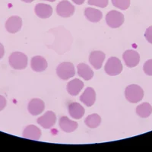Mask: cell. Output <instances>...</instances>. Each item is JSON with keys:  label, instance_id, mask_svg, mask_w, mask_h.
<instances>
[{"label": "cell", "instance_id": "6da1fadb", "mask_svg": "<svg viewBox=\"0 0 152 152\" xmlns=\"http://www.w3.org/2000/svg\"><path fill=\"white\" fill-rule=\"evenodd\" d=\"M50 33L54 37L52 43L47 46L48 48L53 49L58 54H63L71 49L73 38L71 33L63 27H59L51 29Z\"/></svg>", "mask_w": 152, "mask_h": 152}, {"label": "cell", "instance_id": "7a4b0ae2", "mask_svg": "<svg viewBox=\"0 0 152 152\" xmlns=\"http://www.w3.org/2000/svg\"><path fill=\"white\" fill-rule=\"evenodd\" d=\"M125 97L130 103L136 104L143 99L144 91L137 85H129L125 91Z\"/></svg>", "mask_w": 152, "mask_h": 152}, {"label": "cell", "instance_id": "3957f363", "mask_svg": "<svg viewBox=\"0 0 152 152\" xmlns=\"http://www.w3.org/2000/svg\"><path fill=\"white\" fill-rule=\"evenodd\" d=\"M9 65L15 69H24L28 66V56L21 52L12 53L9 59Z\"/></svg>", "mask_w": 152, "mask_h": 152}, {"label": "cell", "instance_id": "277c9868", "mask_svg": "<svg viewBox=\"0 0 152 152\" xmlns=\"http://www.w3.org/2000/svg\"><path fill=\"white\" fill-rule=\"evenodd\" d=\"M56 74L62 80H68L75 75V66L72 62H64L56 68Z\"/></svg>", "mask_w": 152, "mask_h": 152}, {"label": "cell", "instance_id": "5b68a950", "mask_svg": "<svg viewBox=\"0 0 152 152\" xmlns=\"http://www.w3.org/2000/svg\"><path fill=\"white\" fill-rule=\"evenodd\" d=\"M104 70L107 75L111 76L120 74L123 70V65H122L121 61L116 57H110L106 63Z\"/></svg>", "mask_w": 152, "mask_h": 152}, {"label": "cell", "instance_id": "8992f818", "mask_svg": "<svg viewBox=\"0 0 152 152\" xmlns=\"http://www.w3.org/2000/svg\"><path fill=\"white\" fill-rule=\"evenodd\" d=\"M106 22L112 28H118L124 22V15L117 11H110L106 15Z\"/></svg>", "mask_w": 152, "mask_h": 152}, {"label": "cell", "instance_id": "52a82bcc", "mask_svg": "<svg viewBox=\"0 0 152 152\" xmlns=\"http://www.w3.org/2000/svg\"><path fill=\"white\" fill-rule=\"evenodd\" d=\"M75 7L67 0L61 1L56 6V13L62 18H69L73 15Z\"/></svg>", "mask_w": 152, "mask_h": 152}, {"label": "cell", "instance_id": "ba28073f", "mask_svg": "<svg viewBox=\"0 0 152 152\" xmlns=\"http://www.w3.org/2000/svg\"><path fill=\"white\" fill-rule=\"evenodd\" d=\"M125 64L129 68H133L138 66L140 61V56L136 51L132 50H126L123 55Z\"/></svg>", "mask_w": 152, "mask_h": 152}, {"label": "cell", "instance_id": "9c48e42d", "mask_svg": "<svg viewBox=\"0 0 152 152\" xmlns=\"http://www.w3.org/2000/svg\"><path fill=\"white\" fill-rule=\"evenodd\" d=\"M56 122V116L53 111H47L43 116L37 119V123L44 129H50Z\"/></svg>", "mask_w": 152, "mask_h": 152}, {"label": "cell", "instance_id": "30bf717a", "mask_svg": "<svg viewBox=\"0 0 152 152\" xmlns=\"http://www.w3.org/2000/svg\"><path fill=\"white\" fill-rule=\"evenodd\" d=\"M22 19L18 16H12L5 23V28L8 32L11 34H15L21 29Z\"/></svg>", "mask_w": 152, "mask_h": 152}, {"label": "cell", "instance_id": "8fae6325", "mask_svg": "<svg viewBox=\"0 0 152 152\" xmlns=\"http://www.w3.org/2000/svg\"><path fill=\"white\" fill-rule=\"evenodd\" d=\"M28 111L33 116H37L42 113L45 109V104L39 98L32 99L28 104Z\"/></svg>", "mask_w": 152, "mask_h": 152}, {"label": "cell", "instance_id": "7c38bea8", "mask_svg": "<svg viewBox=\"0 0 152 152\" xmlns=\"http://www.w3.org/2000/svg\"><path fill=\"white\" fill-rule=\"evenodd\" d=\"M105 56V53L101 51H93L89 56V62L94 69H100L102 67Z\"/></svg>", "mask_w": 152, "mask_h": 152}, {"label": "cell", "instance_id": "4fadbf2b", "mask_svg": "<svg viewBox=\"0 0 152 152\" xmlns=\"http://www.w3.org/2000/svg\"><path fill=\"white\" fill-rule=\"evenodd\" d=\"M47 62L43 57L40 56H34L31 61V69L37 72H42L45 71L47 68Z\"/></svg>", "mask_w": 152, "mask_h": 152}, {"label": "cell", "instance_id": "5bb4252c", "mask_svg": "<svg viewBox=\"0 0 152 152\" xmlns=\"http://www.w3.org/2000/svg\"><path fill=\"white\" fill-rule=\"evenodd\" d=\"M23 137L31 140H39L41 137V130L34 125H30L24 129Z\"/></svg>", "mask_w": 152, "mask_h": 152}, {"label": "cell", "instance_id": "9a60e30c", "mask_svg": "<svg viewBox=\"0 0 152 152\" xmlns=\"http://www.w3.org/2000/svg\"><path fill=\"white\" fill-rule=\"evenodd\" d=\"M80 100L87 107H91L96 100V93L94 90L92 88H86L84 93L81 95Z\"/></svg>", "mask_w": 152, "mask_h": 152}, {"label": "cell", "instance_id": "2e32d148", "mask_svg": "<svg viewBox=\"0 0 152 152\" xmlns=\"http://www.w3.org/2000/svg\"><path fill=\"white\" fill-rule=\"evenodd\" d=\"M35 13L40 18H49L53 14V8L47 4H37L35 6Z\"/></svg>", "mask_w": 152, "mask_h": 152}, {"label": "cell", "instance_id": "e0dca14e", "mask_svg": "<svg viewBox=\"0 0 152 152\" xmlns=\"http://www.w3.org/2000/svg\"><path fill=\"white\" fill-rule=\"evenodd\" d=\"M59 126L62 131L66 132H72L78 128V124L77 122L70 120L67 116H62L59 119Z\"/></svg>", "mask_w": 152, "mask_h": 152}, {"label": "cell", "instance_id": "ac0fdd59", "mask_svg": "<svg viewBox=\"0 0 152 152\" xmlns=\"http://www.w3.org/2000/svg\"><path fill=\"white\" fill-rule=\"evenodd\" d=\"M84 82L78 78L72 80L67 85L68 93L72 96H77L84 88Z\"/></svg>", "mask_w": 152, "mask_h": 152}, {"label": "cell", "instance_id": "d6986e66", "mask_svg": "<svg viewBox=\"0 0 152 152\" xmlns=\"http://www.w3.org/2000/svg\"><path fill=\"white\" fill-rule=\"evenodd\" d=\"M69 113L73 119H80L85 115V110L78 103H71L69 105Z\"/></svg>", "mask_w": 152, "mask_h": 152}, {"label": "cell", "instance_id": "ffe728a7", "mask_svg": "<svg viewBox=\"0 0 152 152\" xmlns=\"http://www.w3.org/2000/svg\"><path fill=\"white\" fill-rule=\"evenodd\" d=\"M78 69V74L80 77L85 81L91 80L94 76V72L89 66L85 63H80L77 66Z\"/></svg>", "mask_w": 152, "mask_h": 152}, {"label": "cell", "instance_id": "44dd1931", "mask_svg": "<svg viewBox=\"0 0 152 152\" xmlns=\"http://www.w3.org/2000/svg\"><path fill=\"white\" fill-rule=\"evenodd\" d=\"M85 15L88 21L91 22H98L103 18L102 12L98 9H95L93 8H87L85 11Z\"/></svg>", "mask_w": 152, "mask_h": 152}, {"label": "cell", "instance_id": "7402d4cb", "mask_svg": "<svg viewBox=\"0 0 152 152\" xmlns=\"http://www.w3.org/2000/svg\"><path fill=\"white\" fill-rule=\"evenodd\" d=\"M137 115L142 118H148L152 113V107L148 103H143L136 108Z\"/></svg>", "mask_w": 152, "mask_h": 152}, {"label": "cell", "instance_id": "603a6c76", "mask_svg": "<svg viewBox=\"0 0 152 152\" xmlns=\"http://www.w3.org/2000/svg\"><path fill=\"white\" fill-rule=\"evenodd\" d=\"M85 123L86 126H88L89 128H97L100 125L101 118H100V116H99L98 114L94 113L87 116L85 120Z\"/></svg>", "mask_w": 152, "mask_h": 152}, {"label": "cell", "instance_id": "cb8c5ba5", "mask_svg": "<svg viewBox=\"0 0 152 152\" xmlns=\"http://www.w3.org/2000/svg\"><path fill=\"white\" fill-rule=\"evenodd\" d=\"M113 5L121 10L128 9L130 5V0H112Z\"/></svg>", "mask_w": 152, "mask_h": 152}, {"label": "cell", "instance_id": "d4e9b609", "mask_svg": "<svg viewBox=\"0 0 152 152\" xmlns=\"http://www.w3.org/2000/svg\"><path fill=\"white\" fill-rule=\"evenodd\" d=\"M88 5H94L97 7L105 8L108 5L109 0H88Z\"/></svg>", "mask_w": 152, "mask_h": 152}, {"label": "cell", "instance_id": "484cf974", "mask_svg": "<svg viewBox=\"0 0 152 152\" xmlns=\"http://www.w3.org/2000/svg\"><path fill=\"white\" fill-rule=\"evenodd\" d=\"M143 70L148 75H152V59H149L144 65Z\"/></svg>", "mask_w": 152, "mask_h": 152}, {"label": "cell", "instance_id": "4316f807", "mask_svg": "<svg viewBox=\"0 0 152 152\" xmlns=\"http://www.w3.org/2000/svg\"><path fill=\"white\" fill-rule=\"evenodd\" d=\"M145 37L146 38V40H148V42L152 43V26L147 28V30L145 31Z\"/></svg>", "mask_w": 152, "mask_h": 152}, {"label": "cell", "instance_id": "83f0119b", "mask_svg": "<svg viewBox=\"0 0 152 152\" xmlns=\"http://www.w3.org/2000/svg\"><path fill=\"white\" fill-rule=\"evenodd\" d=\"M5 106H6V99L3 96L0 95V111H2Z\"/></svg>", "mask_w": 152, "mask_h": 152}, {"label": "cell", "instance_id": "f1b7e54d", "mask_svg": "<svg viewBox=\"0 0 152 152\" xmlns=\"http://www.w3.org/2000/svg\"><path fill=\"white\" fill-rule=\"evenodd\" d=\"M4 54H5V49H4L3 45L0 43V59L3 57Z\"/></svg>", "mask_w": 152, "mask_h": 152}, {"label": "cell", "instance_id": "f546056e", "mask_svg": "<svg viewBox=\"0 0 152 152\" xmlns=\"http://www.w3.org/2000/svg\"><path fill=\"white\" fill-rule=\"evenodd\" d=\"M85 0H72V2L76 5H82L85 2Z\"/></svg>", "mask_w": 152, "mask_h": 152}, {"label": "cell", "instance_id": "4dcf8cb0", "mask_svg": "<svg viewBox=\"0 0 152 152\" xmlns=\"http://www.w3.org/2000/svg\"><path fill=\"white\" fill-rule=\"evenodd\" d=\"M21 1H23L24 2H27V3H31V2H33L34 0H21Z\"/></svg>", "mask_w": 152, "mask_h": 152}, {"label": "cell", "instance_id": "1f68e13d", "mask_svg": "<svg viewBox=\"0 0 152 152\" xmlns=\"http://www.w3.org/2000/svg\"><path fill=\"white\" fill-rule=\"evenodd\" d=\"M45 1H48V2H55L56 0H45Z\"/></svg>", "mask_w": 152, "mask_h": 152}]
</instances>
